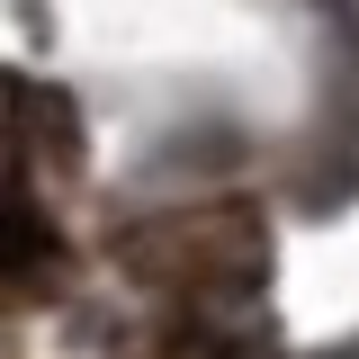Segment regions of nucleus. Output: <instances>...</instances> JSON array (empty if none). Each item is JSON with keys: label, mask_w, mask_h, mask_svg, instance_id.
Wrapping results in <instances>:
<instances>
[{"label": "nucleus", "mask_w": 359, "mask_h": 359, "mask_svg": "<svg viewBox=\"0 0 359 359\" xmlns=\"http://www.w3.org/2000/svg\"><path fill=\"white\" fill-rule=\"evenodd\" d=\"M54 252V233H45L36 198H27V180H18V135H9V90H0V269H27Z\"/></svg>", "instance_id": "nucleus-1"}]
</instances>
